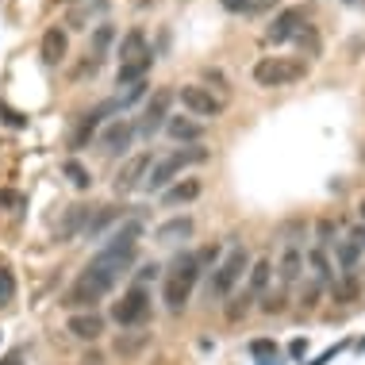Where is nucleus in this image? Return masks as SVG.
<instances>
[{
    "label": "nucleus",
    "mask_w": 365,
    "mask_h": 365,
    "mask_svg": "<svg viewBox=\"0 0 365 365\" xmlns=\"http://www.w3.org/2000/svg\"><path fill=\"white\" fill-rule=\"evenodd\" d=\"M227 12H254V8L262 4V0H220Z\"/></svg>",
    "instance_id": "nucleus-31"
},
{
    "label": "nucleus",
    "mask_w": 365,
    "mask_h": 365,
    "mask_svg": "<svg viewBox=\"0 0 365 365\" xmlns=\"http://www.w3.org/2000/svg\"><path fill=\"white\" fill-rule=\"evenodd\" d=\"M66 51H70V35L62 27H46L43 31V43H38V54H43L46 66H62L66 62Z\"/></svg>",
    "instance_id": "nucleus-13"
},
{
    "label": "nucleus",
    "mask_w": 365,
    "mask_h": 365,
    "mask_svg": "<svg viewBox=\"0 0 365 365\" xmlns=\"http://www.w3.org/2000/svg\"><path fill=\"white\" fill-rule=\"evenodd\" d=\"M277 277H281V289H284V292H289L292 284L304 277V250H300V246H296V242H289V246H284V250H281V262H277Z\"/></svg>",
    "instance_id": "nucleus-12"
},
{
    "label": "nucleus",
    "mask_w": 365,
    "mask_h": 365,
    "mask_svg": "<svg viewBox=\"0 0 365 365\" xmlns=\"http://www.w3.org/2000/svg\"><path fill=\"white\" fill-rule=\"evenodd\" d=\"M284 308V289L281 292H265V304H262V312L265 315H277Z\"/></svg>",
    "instance_id": "nucleus-29"
},
{
    "label": "nucleus",
    "mask_w": 365,
    "mask_h": 365,
    "mask_svg": "<svg viewBox=\"0 0 365 365\" xmlns=\"http://www.w3.org/2000/svg\"><path fill=\"white\" fill-rule=\"evenodd\" d=\"M177 101L185 104L189 115H200V120H212V115L223 112V101H215V93L204 85H185L181 93H177Z\"/></svg>",
    "instance_id": "nucleus-7"
},
{
    "label": "nucleus",
    "mask_w": 365,
    "mask_h": 365,
    "mask_svg": "<svg viewBox=\"0 0 365 365\" xmlns=\"http://www.w3.org/2000/svg\"><path fill=\"white\" fill-rule=\"evenodd\" d=\"M62 177H70L73 189H93V173H88L77 158H66V162H62Z\"/></svg>",
    "instance_id": "nucleus-24"
},
{
    "label": "nucleus",
    "mask_w": 365,
    "mask_h": 365,
    "mask_svg": "<svg viewBox=\"0 0 365 365\" xmlns=\"http://www.w3.org/2000/svg\"><path fill=\"white\" fill-rule=\"evenodd\" d=\"M150 54V46H146V31L143 27H131L123 38H120V66L123 62H135V58Z\"/></svg>",
    "instance_id": "nucleus-21"
},
{
    "label": "nucleus",
    "mask_w": 365,
    "mask_h": 365,
    "mask_svg": "<svg viewBox=\"0 0 365 365\" xmlns=\"http://www.w3.org/2000/svg\"><path fill=\"white\" fill-rule=\"evenodd\" d=\"M200 162H208V150H204L200 143L189 146V150H173V154H165V158H158V162L150 165V173H146V189L150 192H162V189H170V181L181 170H189V165H200Z\"/></svg>",
    "instance_id": "nucleus-3"
},
{
    "label": "nucleus",
    "mask_w": 365,
    "mask_h": 365,
    "mask_svg": "<svg viewBox=\"0 0 365 365\" xmlns=\"http://www.w3.org/2000/svg\"><path fill=\"white\" fill-rule=\"evenodd\" d=\"M115 281H120V277H112V273L101 269V265L88 262L85 269L77 273V281L66 289L62 304H66V308H73V312H93V304H101L104 296L115 289Z\"/></svg>",
    "instance_id": "nucleus-2"
},
{
    "label": "nucleus",
    "mask_w": 365,
    "mask_h": 365,
    "mask_svg": "<svg viewBox=\"0 0 365 365\" xmlns=\"http://www.w3.org/2000/svg\"><path fill=\"white\" fill-rule=\"evenodd\" d=\"M19 361H24V350H16V354H8V358H4V361H0V365H19Z\"/></svg>",
    "instance_id": "nucleus-33"
},
{
    "label": "nucleus",
    "mask_w": 365,
    "mask_h": 365,
    "mask_svg": "<svg viewBox=\"0 0 365 365\" xmlns=\"http://www.w3.org/2000/svg\"><path fill=\"white\" fill-rule=\"evenodd\" d=\"M115 108H120V104H101V108H96V112H88L85 120H81V127H77V131H73V146H85L88 139H93V131H96V127H101V120H104L108 112H115Z\"/></svg>",
    "instance_id": "nucleus-23"
},
{
    "label": "nucleus",
    "mask_w": 365,
    "mask_h": 365,
    "mask_svg": "<svg viewBox=\"0 0 365 365\" xmlns=\"http://www.w3.org/2000/svg\"><path fill=\"white\" fill-rule=\"evenodd\" d=\"M150 312H154L150 292H146L143 284H131V289L112 304V323H120V327H143V323L150 319Z\"/></svg>",
    "instance_id": "nucleus-6"
},
{
    "label": "nucleus",
    "mask_w": 365,
    "mask_h": 365,
    "mask_svg": "<svg viewBox=\"0 0 365 365\" xmlns=\"http://www.w3.org/2000/svg\"><path fill=\"white\" fill-rule=\"evenodd\" d=\"M250 354L258 361H269V358H277V342H273V339H254L250 342Z\"/></svg>",
    "instance_id": "nucleus-27"
},
{
    "label": "nucleus",
    "mask_w": 365,
    "mask_h": 365,
    "mask_svg": "<svg viewBox=\"0 0 365 365\" xmlns=\"http://www.w3.org/2000/svg\"><path fill=\"white\" fill-rule=\"evenodd\" d=\"M165 120H170V93H154L150 101H146V108H143V127L139 131L154 135L158 127H165Z\"/></svg>",
    "instance_id": "nucleus-16"
},
{
    "label": "nucleus",
    "mask_w": 365,
    "mask_h": 365,
    "mask_svg": "<svg viewBox=\"0 0 365 365\" xmlns=\"http://www.w3.org/2000/svg\"><path fill=\"white\" fill-rule=\"evenodd\" d=\"M304 269H312V281L319 284H331L334 281V265H331V254L323 250V246H312L308 254H304Z\"/></svg>",
    "instance_id": "nucleus-18"
},
{
    "label": "nucleus",
    "mask_w": 365,
    "mask_h": 365,
    "mask_svg": "<svg viewBox=\"0 0 365 365\" xmlns=\"http://www.w3.org/2000/svg\"><path fill=\"white\" fill-rule=\"evenodd\" d=\"M342 4H350V8H365V0H342Z\"/></svg>",
    "instance_id": "nucleus-34"
},
{
    "label": "nucleus",
    "mask_w": 365,
    "mask_h": 365,
    "mask_svg": "<svg viewBox=\"0 0 365 365\" xmlns=\"http://www.w3.org/2000/svg\"><path fill=\"white\" fill-rule=\"evenodd\" d=\"M12 296H16V277L8 265H0V304H8Z\"/></svg>",
    "instance_id": "nucleus-28"
},
{
    "label": "nucleus",
    "mask_w": 365,
    "mask_h": 365,
    "mask_svg": "<svg viewBox=\"0 0 365 365\" xmlns=\"http://www.w3.org/2000/svg\"><path fill=\"white\" fill-rule=\"evenodd\" d=\"M93 12H104V0H88L85 8H73V12H70V19H66V24H70V27H77V31H85V19L93 16Z\"/></svg>",
    "instance_id": "nucleus-25"
},
{
    "label": "nucleus",
    "mask_w": 365,
    "mask_h": 365,
    "mask_svg": "<svg viewBox=\"0 0 365 365\" xmlns=\"http://www.w3.org/2000/svg\"><path fill=\"white\" fill-rule=\"evenodd\" d=\"M308 73V66L300 62V58H258L254 62V81L262 88H284L292 81H300V77Z\"/></svg>",
    "instance_id": "nucleus-5"
},
{
    "label": "nucleus",
    "mask_w": 365,
    "mask_h": 365,
    "mask_svg": "<svg viewBox=\"0 0 365 365\" xmlns=\"http://www.w3.org/2000/svg\"><path fill=\"white\" fill-rule=\"evenodd\" d=\"M304 27H308V19H304V8H281L277 16H273L269 31H265V38L269 43H289V38H300Z\"/></svg>",
    "instance_id": "nucleus-8"
},
{
    "label": "nucleus",
    "mask_w": 365,
    "mask_h": 365,
    "mask_svg": "<svg viewBox=\"0 0 365 365\" xmlns=\"http://www.w3.org/2000/svg\"><path fill=\"white\" fill-rule=\"evenodd\" d=\"M361 250H365V223H358L354 231L346 235V239L339 242V269L342 273H354V265H358V258H361Z\"/></svg>",
    "instance_id": "nucleus-14"
},
{
    "label": "nucleus",
    "mask_w": 365,
    "mask_h": 365,
    "mask_svg": "<svg viewBox=\"0 0 365 365\" xmlns=\"http://www.w3.org/2000/svg\"><path fill=\"white\" fill-rule=\"evenodd\" d=\"M135 135H139V123L135 120H112L101 131V150L104 154H123V150H131V143H135Z\"/></svg>",
    "instance_id": "nucleus-9"
},
{
    "label": "nucleus",
    "mask_w": 365,
    "mask_h": 365,
    "mask_svg": "<svg viewBox=\"0 0 365 365\" xmlns=\"http://www.w3.org/2000/svg\"><path fill=\"white\" fill-rule=\"evenodd\" d=\"M88 215H93V208H85V204H73L70 212H66V223H58V242H70L77 239V235L85 231V223H88Z\"/></svg>",
    "instance_id": "nucleus-19"
},
{
    "label": "nucleus",
    "mask_w": 365,
    "mask_h": 365,
    "mask_svg": "<svg viewBox=\"0 0 365 365\" xmlns=\"http://www.w3.org/2000/svg\"><path fill=\"white\" fill-rule=\"evenodd\" d=\"M200 273H204L200 254H181V258H173L170 273L162 277V304L173 315L192 300V289H196V281H200Z\"/></svg>",
    "instance_id": "nucleus-1"
},
{
    "label": "nucleus",
    "mask_w": 365,
    "mask_h": 365,
    "mask_svg": "<svg viewBox=\"0 0 365 365\" xmlns=\"http://www.w3.org/2000/svg\"><path fill=\"white\" fill-rule=\"evenodd\" d=\"M24 204H27V200H24V196H19V192H8V189L0 192V208H12V212H24Z\"/></svg>",
    "instance_id": "nucleus-32"
},
{
    "label": "nucleus",
    "mask_w": 365,
    "mask_h": 365,
    "mask_svg": "<svg viewBox=\"0 0 365 365\" xmlns=\"http://www.w3.org/2000/svg\"><path fill=\"white\" fill-rule=\"evenodd\" d=\"M250 250L246 246H231V250L220 258V265H215V273H212V281H208V296L212 300H227L235 289H239V281H242V273L250 269Z\"/></svg>",
    "instance_id": "nucleus-4"
},
{
    "label": "nucleus",
    "mask_w": 365,
    "mask_h": 365,
    "mask_svg": "<svg viewBox=\"0 0 365 365\" xmlns=\"http://www.w3.org/2000/svg\"><path fill=\"white\" fill-rule=\"evenodd\" d=\"M165 135H170L173 143H200V123H192V120H185V115H170V120H165Z\"/></svg>",
    "instance_id": "nucleus-20"
},
{
    "label": "nucleus",
    "mask_w": 365,
    "mask_h": 365,
    "mask_svg": "<svg viewBox=\"0 0 365 365\" xmlns=\"http://www.w3.org/2000/svg\"><path fill=\"white\" fill-rule=\"evenodd\" d=\"M150 165H154V154H135V158H127L123 170L115 173V189H120V192L139 189V185L146 181V173H150Z\"/></svg>",
    "instance_id": "nucleus-10"
},
{
    "label": "nucleus",
    "mask_w": 365,
    "mask_h": 365,
    "mask_svg": "<svg viewBox=\"0 0 365 365\" xmlns=\"http://www.w3.org/2000/svg\"><path fill=\"white\" fill-rule=\"evenodd\" d=\"M250 277H246V296H254V300H258V296H265L269 292V281H273V258H254L250 262Z\"/></svg>",
    "instance_id": "nucleus-15"
},
{
    "label": "nucleus",
    "mask_w": 365,
    "mask_h": 365,
    "mask_svg": "<svg viewBox=\"0 0 365 365\" xmlns=\"http://www.w3.org/2000/svg\"><path fill=\"white\" fill-rule=\"evenodd\" d=\"M66 331L81 342H96L104 334V315L101 312H73L70 323H66Z\"/></svg>",
    "instance_id": "nucleus-11"
},
{
    "label": "nucleus",
    "mask_w": 365,
    "mask_h": 365,
    "mask_svg": "<svg viewBox=\"0 0 365 365\" xmlns=\"http://www.w3.org/2000/svg\"><path fill=\"white\" fill-rule=\"evenodd\" d=\"M200 192H204V185L196 181V177H185V181H177V185H170V189H162V204H165V208L192 204V200H200Z\"/></svg>",
    "instance_id": "nucleus-17"
},
{
    "label": "nucleus",
    "mask_w": 365,
    "mask_h": 365,
    "mask_svg": "<svg viewBox=\"0 0 365 365\" xmlns=\"http://www.w3.org/2000/svg\"><path fill=\"white\" fill-rule=\"evenodd\" d=\"M192 239V220L189 215H173V220H165L158 227V242H185Z\"/></svg>",
    "instance_id": "nucleus-22"
},
{
    "label": "nucleus",
    "mask_w": 365,
    "mask_h": 365,
    "mask_svg": "<svg viewBox=\"0 0 365 365\" xmlns=\"http://www.w3.org/2000/svg\"><path fill=\"white\" fill-rule=\"evenodd\" d=\"M358 212H361V223H365V200H361V204H358Z\"/></svg>",
    "instance_id": "nucleus-35"
},
{
    "label": "nucleus",
    "mask_w": 365,
    "mask_h": 365,
    "mask_svg": "<svg viewBox=\"0 0 365 365\" xmlns=\"http://www.w3.org/2000/svg\"><path fill=\"white\" fill-rule=\"evenodd\" d=\"M315 231H319V242H315V246H323V250H331V235H334V223H331V220H319V223H315Z\"/></svg>",
    "instance_id": "nucleus-30"
},
{
    "label": "nucleus",
    "mask_w": 365,
    "mask_h": 365,
    "mask_svg": "<svg viewBox=\"0 0 365 365\" xmlns=\"http://www.w3.org/2000/svg\"><path fill=\"white\" fill-rule=\"evenodd\" d=\"M143 346H146V334L135 331V334H127V339L115 342V354H120V358H131V354H139Z\"/></svg>",
    "instance_id": "nucleus-26"
}]
</instances>
